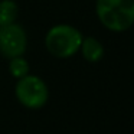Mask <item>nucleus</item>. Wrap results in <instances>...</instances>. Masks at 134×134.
<instances>
[{"mask_svg":"<svg viewBox=\"0 0 134 134\" xmlns=\"http://www.w3.org/2000/svg\"><path fill=\"white\" fill-rule=\"evenodd\" d=\"M97 16L107 29L124 32L134 20V0H97Z\"/></svg>","mask_w":134,"mask_h":134,"instance_id":"1","label":"nucleus"},{"mask_svg":"<svg viewBox=\"0 0 134 134\" xmlns=\"http://www.w3.org/2000/svg\"><path fill=\"white\" fill-rule=\"evenodd\" d=\"M82 35L76 27L71 25H56L45 38V45L49 53L56 58H71L79 51Z\"/></svg>","mask_w":134,"mask_h":134,"instance_id":"2","label":"nucleus"},{"mask_svg":"<svg viewBox=\"0 0 134 134\" xmlns=\"http://www.w3.org/2000/svg\"><path fill=\"white\" fill-rule=\"evenodd\" d=\"M15 94L18 101L23 107L30 108V110L42 108L49 98L46 84L36 75H26L18 79Z\"/></svg>","mask_w":134,"mask_h":134,"instance_id":"3","label":"nucleus"},{"mask_svg":"<svg viewBox=\"0 0 134 134\" xmlns=\"http://www.w3.org/2000/svg\"><path fill=\"white\" fill-rule=\"evenodd\" d=\"M27 46L25 29L18 23L0 26V53L6 58L22 56Z\"/></svg>","mask_w":134,"mask_h":134,"instance_id":"4","label":"nucleus"},{"mask_svg":"<svg viewBox=\"0 0 134 134\" xmlns=\"http://www.w3.org/2000/svg\"><path fill=\"white\" fill-rule=\"evenodd\" d=\"M82 52V56L87 59L88 62H98L104 56V46L99 41H97L95 38H82L81 46H79Z\"/></svg>","mask_w":134,"mask_h":134,"instance_id":"5","label":"nucleus"},{"mask_svg":"<svg viewBox=\"0 0 134 134\" xmlns=\"http://www.w3.org/2000/svg\"><path fill=\"white\" fill-rule=\"evenodd\" d=\"M19 13V7L13 0H2L0 2V26L15 23Z\"/></svg>","mask_w":134,"mask_h":134,"instance_id":"6","label":"nucleus"},{"mask_svg":"<svg viewBox=\"0 0 134 134\" xmlns=\"http://www.w3.org/2000/svg\"><path fill=\"white\" fill-rule=\"evenodd\" d=\"M9 71L15 78L20 79L23 76L29 75V62L22 56H15L10 58L9 62Z\"/></svg>","mask_w":134,"mask_h":134,"instance_id":"7","label":"nucleus"}]
</instances>
